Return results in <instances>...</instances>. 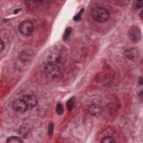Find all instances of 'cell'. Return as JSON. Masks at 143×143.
I'll list each match as a JSON object with an SVG mask.
<instances>
[{
    "label": "cell",
    "mask_w": 143,
    "mask_h": 143,
    "mask_svg": "<svg viewBox=\"0 0 143 143\" xmlns=\"http://www.w3.org/2000/svg\"><path fill=\"white\" fill-rule=\"evenodd\" d=\"M92 16L96 21L99 23H104L110 19V13L109 10L103 7H96L91 11Z\"/></svg>",
    "instance_id": "6da1fadb"
},
{
    "label": "cell",
    "mask_w": 143,
    "mask_h": 143,
    "mask_svg": "<svg viewBox=\"0 0 143 143\" xmlns=\"http://www.w3.org/2000/svg\"><path fill=\"white\" fill-rule=\"evenodd\" d=\"M44 72L46 77L51 79H54L60 76L62 73V69L58 63L52 61L46 64Z\"/></svg>",
    "instance_id": "7a4b0ae2"
},
{
    "label": "cell",
    "mask_w": 143,
    "mask_h": 143,
    "mask_svg": "<svg viewBox=\"0 0 143 143\" xmlns=\"http://www.w3.org/2000/svg\"><path fill=\"white\" fill-rule=\"evenodd\" d=\"M20 33L25 36H28L33 33L34 25L30 20H24L21 22L19 26Z\"/></svg>",
    "instance_id": "3957f363"
},
{
    "label": "cell",
    "mask_w": 143,
    "mask_h": 143,
    "mask_svg": "<svg viewBox=\"0 0 143 143\" xmlns=\"http://www.w3.org/2000/svg\"><path fill=\"white\" fill-rule=\"evenodd\" d=\"M128 38L133 43H137L142 38V34L140 28L137 26H131L128 31Z\"/></svg>",
    "instance_id": "277c9868"
},
{
    "label": "cell",
    "mask_w": 143,
    "mask_h": 143,
    "mask_svg": "<svg viewBox=\"0 0 143 143\" xmlns=\"http://www.w3.org/2000/svg\"><path fill=\"white\" fill-rule=\"evenodd\" d=\"M12 109L15 111L19 113L25 112L28 110L27 106L22 98L17 99L13 102Z\"/></svg>",
    "instance_id": "5b68a950"
},
{
    "label": "cell",
    "mask_w": 143,
    "mask_h": 143,
    "mask_svg": "<svg viewBox=\"0 0 143 143\" xmlns=\"http://www.w3.org/2000/svg\"><path fill=\"white\" fill-rule=\"evenodd\" d=\"M22 99L25 102L28 109L34 108L38 104V98L34 94H26L23 96Z\"/></svg>",
    "instance_id": "8992f818"
},
{
    "label": "cell",
    "mask_w": 143,
    "mask_h": 143,
    "mask_svg": "<svg viewBox=\"0 0 143 143\" xmlns=\"http://www.w3.org/2000/svg\"><path fill=\"white\" fill-rule=\"evenodd\" d=\"M89 113L94 116H98L102 112V107L97 104H91L88 107Z\"/></svg>",
    "instance_id": "52a82bcc"
},
{
    "label": "cell",
    "mask_w": 143,
    "mask_h": 143,
    "mask_svg": "<svg viewBox=\"0 0 143 143\" xmlns=\"http://www.w3.org/2000/svg\"><path fill=\"white\" fill-rule=\"evenodd\" d=\"M125 55L129 59L134 60L138 56V53L135 49H128L125 51Z\"/></svg>",
    "instance_id": "ba28073f"
},
{
    "label": "cell",
    "mask_w": 143,
    "mask_h": 143,
    "mask_svg": "<svg viewBox=\"0 0 143 143\" xmlns=\"http://www.w3.org/2000/svg\"><path fill=\"white\" fill-rule=\"evenodd\" d=\"M44 1H26V6L29 9H35L37 8L39 5H40L41 3Z\"/></svg>",
    "instance_id": "9c48e42d"
},
{
    "label": "cell",
    "mask_w": 143,
    "mask_h": 143,
    "mask_svg": "<svg viewBox=\"0 0 143 143\" xmlns=\"http://www.w3.org/2000/svg\"><path fill=\"white\" fill-rule=\"evenodd\" d=\"M7 142H11V143H22L23 142V140L22 139L18 137H15V136H13V137H11L8 138L6 140Z\"/></svg>",
    "instance_id": "30bf717a"
},
{
    "label": "cell",
    "mask_w": 143,
    "mask_h": 143,
    "mask_svg": "<svg viewBox=\"0 0 143 143\" xmlns=\"http://www.w3.org/2000/svg\"><path fill=\"white\" fill-rule=\"evenodd\" d=\"M116 141L114 138L112 137H110V136L103 138L101 140V142L102 143H114Z\"/></svg>",
    "instance_id": "8fae6325"
},
{
    "label": "cell",
    "mask_w": 143,
    "mask_h": 143,
    "mask_svg": "<svg viewBox=\"0 0 143 143\" xmlns=\"http://www.w3.org/2000/svg\"><path fill=\"white\" fill-rule=\"evenodd\" d=\"M72 31V28L71 27H68L66 30L65 32H64V34L63 35V40H67L69 38V36L70 35Z\"/></svg>",
    "instance_id": "7c38bea8"
},
{
    "label": "cell",
    "mask_w": 143,
    "mask_h": 143,
    "mask_svg": "<svg viewBox=\"0 0 143 143\" xmlns=\"http://www.w3.org/2000/svg\"><path fill=\"white\" fill-rule=\"evenodd\" d=\"M56 111L57 113L59 115H61L63 114V111H64V108H63V106L60 103H57L56 106Z\"/></svg>",
    "instance_id": "4fadbf2b"
},
{
    "label": "cell",
    "mask_w": 143,
    "mask_h": 143,
    "mask_svg": "<svg viewBox=\"0 0 143 143\" xmlns=\"http://www.w3.org/2000/svg\"><path fill=\"white\" fill-rule=\"evenodd\" d=\"M74 98H71L68 100V101H67V108H68V109L69 111L72 110V109H73V107H74Z\"/></svg>",
    "instance_id": "5bb4252c"
},
{
    "label": "cell",
    "mask_w": 143,
    "mask_h": 143,
    "mask_svg": "<svg viewBox=\"0 0 143 143\" xmlns=\"http://www.w3.org/2000/svg\"><path fill=\"white\" fill-rule=\"evenodd\" d=\"M54 125L53 123H50L49 124V126H48V134L49 135L51 136L52 135L53 131H54Z\"/></svg>",
    "instance_id": "9a60e30c"
},
{
    "label": "cell",
    "mask_w": 143,
    "mask_h": 143,
    "mask_svg": "<svg viewBox=\"0 0 143 143\" xmlns=\"http://www.w3.org/2000/svg\"><path fill=\"white\" fill-rule=\"evenodd\" d=\"M83 11H84V10H83V9H82L80 11V12L78 13L77 15H76V16H74V21H79V20L81 19V15H82V13H83Z\"/></svg>",
    "instance_id": "2e32d148"
},
{
    "label": "cell",
    "mask_w": 143,
    "mask_h": 143,
    "mask_svg": "<svg viewBox=\"0 0 143 143\" xmlns=\"http://www.w3.org/2000/svg\"><path fill=\"white\" fill-rule=\"evenodd\" d=\"M136 7H137V9H141L142 7V1H138L137 2V4H136Z\"/></svg>",
    "instance_id": "e0dca14e"
},
{
    "label": "cell",
    "mask_w": 143,
    "mask_h": 143,
    "mask_svg": "<svg viewBox=\"0 0 143 143\" xmlns=\"http://www.w3.org/2000/svg\"><path fill=\"white\" fill-rule=\"evenodd\" d=\"M5 49V43L3 42V40H1V52H2Z\"/></svg>",
    "instance_id": "ac0fdd59"
},
{
    "label": "cell",
    "mask_w": 143,
    "mask_h": 143,
    "mask_svg": "<svg viewBox=\"0 0 143 143\" xmlns=\"http://www.w3.org/2000/svg\"><path fill=\"white\" fill-rule=\"evenodd\" d=\"M20 10H21V9H15V11H14V13H15V14H16V13H17L18 12H19Z\"/></svg>",
    "instance_id": "d6986e66"
},
{
    "label": "cell",
    "mask_w": 143,
    "mask_h": 143,
    "mask_svg": "<svg viewBox=\"0 0 143 143\" xmlns=\"http://www.w3.org/2000/svg\"><path fill=\"white\" fill-rule=\"evenodd\" d=\"M139 83H140V85H142V78H140V79H139Z\"/></svg>",
    "instance_id": "ffe728a7"
},
{
    "label": "cell",
    "mask_w": 143,
    "mask_h": 143,
    "mask_svg": "<svg viewBox=\"0 0 143 143\" xmlns=\"http://www.w3.org/2000/svg\"><path fill=\"white\" fill-rule=\"evenodd\" d=\"M142 11H141V12H140V17H141V19H142Z\"/></svg>",
    "instance_id": "44dd1931"
}]
</instances>
